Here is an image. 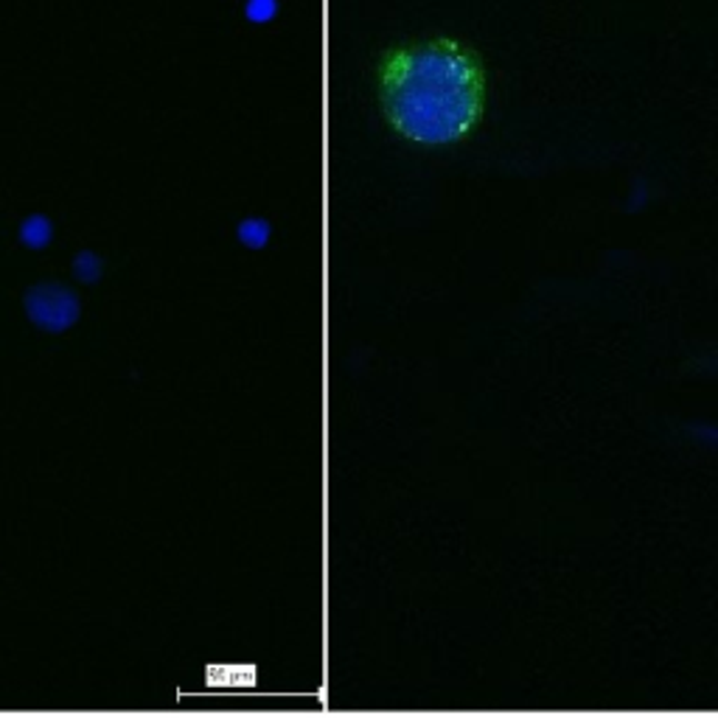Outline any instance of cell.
I'll return each mask as SVG.
<instances>
[{"label": "cell", "instance_id": "cell-1", "mask_svg": "<svg viewBox=\"0 0 718 718\" xmlns=\"http://www.w3.org/2000/svg\"><path fill=\"white\" fill-rule=\"evenodd\" d=\"M486 88L480 53L449 37L393 48L379 66V99L388 124L425 147L469 138L486 112Z\"/></svg>", "mask_w": 718, "mask_h": 718}, {"label": "cell", "instance_id": "cell-2", "mask_svg": "<svg viewBox=\"0 0 718 718\" xmlns=\"http://www.w3.org/2000/svg\"><path fill=\"white\" fill-rule=\"evenodd\" d=\"M26 309L29 318L48 331L68 329L79 318L77 295L66 283H37L26 295Z\"/></svg>", "mask_w": 718, "mask_h": 718}, {"label": "cell", "instance_id": "cell-3", "mask_svg": "<svg viewBox=\"0 0 718 718\" xmlns=\"http://www.w3.org/2000/svg\"><path fill=\"white\" fill-rule=\"evenodd\" d=\"M245 668L239 666H219L208 671V682L211 685H253L256 677H239Z\"/></svg>", "mask_w": 718, "mask_h": 718}, {"label": "cell", "instance_id": "cell-4", "mask_svg": "<svg viewBox=\"0 0 718 718\" xmlns=\"http://www.w3.org/2000/svg\"><path fill=\"white\" fill-rule=\"evenodd\" d=\"M48 236H51V228H48L46 219H29L23 225V239L31 245V248H42L48 242Z\"/></svg>", "mask_w": 718, "mask_h": 718}]
</instances>
